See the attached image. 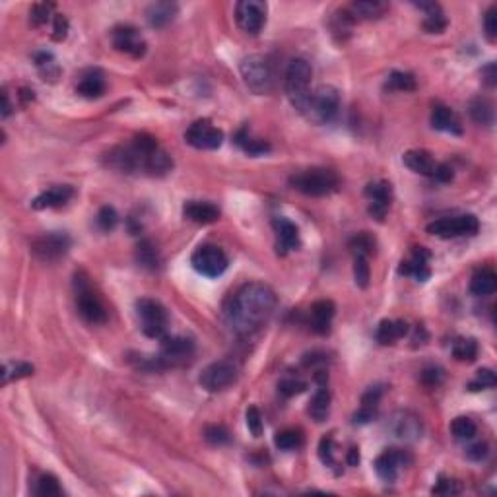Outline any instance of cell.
I'll return each mask as SVG.
<instances>
[{"label": "cell", "mask_w": 497, "mask_h": 497, "mask_svg": "<svg viewBox=\"0 0 497 497\" xmlns=\"http://www.w3.org/2000/svg\"><path fill=\"white\" fill-rule=\"evenodd\" d=\"M274 309L276 294L272 287L262 282H249L225 303V322L237 337H251L270 321Z\"/></svg>", "instance_id": "6da1fadb"}, {"label": "cell", "mask_w": 497, "mask_h": 497, "mask_svg": "<svg viewBox=\"0 0 497 497\" xmlns=\"http://www.w3.org/2000/svg\"><path fill=\"white\" fill-rule=\"evenodd\" d=\"M107 165L123 173H146L161 177L173 169L171 155L150 134H136L125 146L113 148L107 154Z\"/></svg>", "instance_id": "7a4b0ae2"}, {"label": "cell", "mask_w": 497, "mask_h": 497, "mask_svg": "<svg viewBox=\"0 0 497 497\" xmlns=\"http://www.w3.org/2000/svg\"><path fill=\"white\" fill-rule=\"evenodd\" d=\"M74 297H76L78 313L86 322L103 324L107 321L106 303L99 297L96 287L91 286L88 274L82 272V270L74 274Z\"/></svg>", "instance_id": "3957f363"}, {"label": "cell", "mask_w": 497, "mask_h": 497, "mask_svg": "<svg viewBox=\"0 0 497 497\" xmlns=\"http://www.w3.org/2000/svg\"><path fill=\"white\" fill-rule=\"evenodd\" d=\"M338 185H340L338 175L327 168L303 169L290 177V187L305 196L332 195L334 190H338Z\"/></svg>", "instance_id": "277c9868"}, {"label": "cell", "mask_w": 497, "mask_h": 497, "mask_svg": "<svg viewBox=\"0 0 497 497\" xmlns=\"http://www.w3.org/2000/svg\"><path fill=\"white\" fill-rule=\"evenodd\" d=\"M338 109H340V93L337 88L334 86H321L315 91H311L302 113L311 123L324 125L337 117Z\"/></svg>", "instance_id": "5b68a950"}, {"label": "cell", "mask_w": 497, "mask_h": 497, "mask_svg": "<svg viewBox=\"0 0 497 497\" xmlns=\"http://www.w3.org/2000/svg\"><path fill=\"white\" fill-rule=\"evenodd\" d=\"M311 78H313V68L311 64L297 56L286 68V93L292 106L302 113L305 101L311 96Z\"/></svg>", "instance_id": "8992f818"}, {"label": "cell", "mask_w": 497, "mask_h": 497, "mask_svg": "<svg viewBox=\"0 0 497 497\" xmlns=\"http://www.w3.org/2000/svg\"><path fill=\"white\" fill-rule=\"evenodd\" d=\"M239 71H241V76H243V82L252 93L257 96H265L268 91L272 90L274 86V71L270 58L265 55H251L245 56L241 64H239Z\"/></svg>", "instance_id": "52a82bcc"}, {"label": "cell", "mask_w": 497, "mask_h": 497, "mask_svg": "<svg viewBox=\"0 0 497 497\" xmlns=\"http://www.w3.org/2000/svg\"><path fill=\"white\" fill-rule=\"evenodd\" d=\"M136 317H138L140 329L146 337L158 338V340L168 337V309L163 307L158 299H152V297H142V299H138V302H136Z\"/></svg>", "instance_id": "ba28073f"}, {"label": "cell", "mask_w": 497, "mask_h": 497, "mask_svg": "<svg viewBox=\"0 0 497 497\" xmlns=\"http://www.w3.org/2000/svg\"><path fill=\"white\" fill-rule=\"evenodd\" d=\"M480 230V222L474 214H461V216H445L434 220L427 224L426 231L429 235L441 239L464 237V235H476Z\"/></svg>", "instance_id": "9c48e42d"}, {"label": "cell", "mask_w": 497, "mask_h": 497, "mask_svg": "<svg viewBox=\"0 0 497 497\" xmlns=\"http://www.w3.org/2000/svg\"><path fill=\"white\" fill-rule=\"evenodd\" d=\"M72 239L68 237V233L64 231H49V233H43V235H37L34 241H31V255L36 257L37 260L41 262H56L63 257H66V252L71 251Z\"/></svg>", "instance_id": "30bf717a"}, {"label": "cell", "mask_w": 497, "mask_h": 497, "mask_svg": "<svg viewBox=\"0 0 497 497\" xmlns=\"http://www.w3.org/2000/svg\"><path fill=\"white\" fill-rule=\"evenodd\" d=\"M195 356V342L187 337H163L160 354L155 356L160 369L187 365Z\"/></svg>", "instance_id": "8fae6325"}, {"label": "cell", "mask_w": 497, "mask_h": 497, "mask_svg": "<svg viewBox=\"0 0 497 497\" xmlns=\"http://www.w3.org/2000/svg\"><path fill=\"white\" fill-rule=\"evenodd\" d=\"M237 377V365L233 362H227V359H220V362H214L208 367H204L200 377H198V383L208 392H222L230 389L231 385H235Z\"/></svg>", "instance_id": "7c38bea8"}, {"label": "cell", "mask_w": 497, "mask_h": 497, "mask_svg": "<svg viewBox=\"0 0 497 497\" xmlns=\"http://www.w3.org/2000/svg\"><path fill=\"white\" fill-rule=\"evenodd\" d=\"M190 265L196 272L203 274L206 278H217L227 270L230 260H227V255L217 245H200L193 252Z\"/></svg>", "instance_id": "4fadbf2b"}, {"label": "cell", "mask_w": 497, "mask_h": 497, "mask_svg": "<svg viewBox=\"0 0 497 497\" xmlns=\"http://www.w3.org/2000/svg\"><path fill=\"white\" fill-rule=\"evenodd\" d=\"M268 8L260 0H241L235 4V20L247 36H259L267 24Z\"/></svg>", "instance_id": "5bb4252c"}, {"label": "cell", "mask_w": 497, "mask_h": 497, "mask_svg": "<svg viewBox=\"0 0 497 497\" xmlns=\"http://www.w3.org/2000/svg\"><path fill=\"white\" fill-rule=\"evenodd\" d=\"M185 142L196 150H217L224 144V133L210 121H195L185 133Z\"/></svg>", "instance_id": "9a60e30c"}, {"label": "cell", "mask_w": 497, "mask_h": 497, "mask_svg": "<svg viewBox=\"0 0 497 497\" xmlns=\"http://www.w3.org/2000/svg\"><path fill=\"white\" fill-rule=\"evenodd\" d=\"M111 43L119 53H125V55L133 56V58H142L146 55L148 45L144 41V37L138 31V28L128 26V24H123V26H117L113 29Z\"/></svg>", "instance_id": "2e32d148"}, {"label": "cell", "mask_w": 497, "mask_h": 497, "mask_svg": "<svg viewBox=\"0 0 497 497\" xmlns=\"http://www.w3.org/2000/svg\"><path fill=\"white\" fill-rule=\"evenodd\" d=\"M410 462V456L400 451V449H385L381 455L375 458V472L377 476L386 483H392L399 478V472L402 466Z\"/></svg>", "instance_id": "e0dca14e"}, {"label": "cell", "mask_w": 497, "mask_h": 497, "mask_svg": "<svg viewBox=\"0 0 497 497\" xmlns=\"http://www.w3.org/2000/svg\"><path fill=\"white\" fill-rule=\"evenodd\" d=\"M365 196L369 198V214L377 222H383L391 208L392 187L389 181H375L365 187Z\"/></svg>", "instance_id": "ac0fdd59"}, {"label": "cell", "mask_w": 497, "mask_h": 497, "mask_svg": "<svg viewBox=\"0 0 497 497\" xmlns=\"http://www.w3.org/2000/svg\"><path fill=\"white\" fill-rule=\"evenodd\" d=\"M274 233H276V251L278 255H287L299 247V230L294 222H290L287 217H274L272 220Z\"/></svg>", "instance_id": "d6986e66"}, {"label": "cell", "mask_w": 497, "mask_h": 497, "mask_svg": "<svg viewBox=\"0 0 497 497\" xmlns=\"http://www.w3.org/2000/svg\"><path fill=\"white\" fill-rule=\"evenodd\" d=\"M429 251L426 247H414L410 259L402 260L399 267V272L402 276H412L418 282H426L429 276H431V270H429Z\"/></svg>", "instance_id": "ffe728a7"}, {"label": "cell", "mask_w": 497, "mask_h": 497, "mask_svg": "<svg viewBox=\"0 0 497 497\" xmlns=\"http://www.w3.org/2000/svg\"><path fill=\"white\" fill-rule=\"evenodd\" d=\"M337 307L330 299H319L309 309V327L315 334H329L330 322L334 319Z\"/></svg>", "instance_id": "44dd1931"}, {"label": "cell", "mask_w": 497, "mask_h": 497, "mask_svg": "<svg viewBox=\"0 0 497 497\" xmlns=\"http://www.w3.org/2000/svg\"><path fill=\"white\" fill-rule=\"evenodd\" d=\"M183 216L195 224H214L220 220V208L216 204L206 203V200H189L183 206Z\"/></svg>", "instance_id": "7402d4cb"}, {"label": "cell", "mask_w": 497, "mask_h": 497, "mask_svg": "<svg viewBox=\"0 0 497 497\" xmlns=\"http://www.w3.org/2000/svg\"><path fill=\"white\" fill-rule=\"evenodd\" d=\"M74 196V189L71 185H55L51 189L43 190L41 195L34 198L31 206L36 210H45V208H61Z\"/></svg>", "instance_id": "603a6c76"}, {"label": "cell", "mask_w": 497, "mask_h": 497, "mask_svg": "<svg viewBox=\"0 0 497 497\" xmlns=\"http://www.w3.org/2000/svg\"><path fill=\"white\" fill-rule=\"evenodd\" d=\"M391 431L402 441H416L421 437V421L410 412H399L391 421Z\"/></svg>", "instance_id": "cb8c5ba5"}, {"label": "cell", "mask_w": 497, "mask_h": 497, "mask_svg": "<svg viewBox=\"0 0 497 497\" xmlns=\"http://www.w3.org/2000/svg\"><path fill=\"white\" fill-rule=\"evenodd\" d=\"M107 90V82L103 72L98 68H90V71L82 72V76L78 80L76 91L86 99H98L101 98Z\"/></svg>", "instance_id": "d4e9b609"}, {"label": "cell", "mask_w": 497, "mask_h": 497, "mask_svg": "<svg viewBox=\"0 0 497 497\" xmlns=\"http://www.w3.org/2000/svg\"><path fill=\"white\" fill-rule=\"evenodd\" d=\"M402 161L410 171L418 173V175L431 177L434 179L435 171H437V161L434 160V155L426 152V150H408L406 154L402 155Z\"/></svg>", "instance_id": "484cf974"}, {"label": "cell", "mask_w": 497, "mask_h": 497, "mask_svg": "<svg viewBox=\"0 0 497 497\" xmlns=\"http://www.w3.org/2000/svg\"><path fill=\"white\" fill-rule=\"evenodd\" d=\"M416 8L424 10V29L427 34H443L447 29V16L437 2H416Z\"/></svg>", "instance_id": "4316f807"}, {"label": "cell", "mask_w": 497, "mask_h": 497, "mask_svg": "<svg viewBox=\"0 0 497 497\" xmlns=\"http://www.w3.org/2000/svg\"><path fill=\"white\" fill-rule=\"evenodd\" d=\"M431 126L435 130H441V133L462 134L461 121L456 117V113L451 107L441 106V103H437L431 109Z\"/></svg>", "instance_id": "83f0119b"}, {"label": "cell", "mask_w": 497, "mask_h": 497, "mask_svg": "<svg viewBox=\"0 0 497 497\" xmlns=\"http://www.w3.org/2000/svg\"><path fill=\"white\" fill-rule=\"evenodd\" d=\"M179 6L175 2H154L146 10V20L152 28H165L175 20Z\"/></svg>", "instance_id": "f1b7e54d"}, {"label": "cell", "mask_w": 497, "mask_h": 497, "mask_svg": "<svg viewBox=\"0 0 497 497\" xmlns=\"http://www.w3.org/2000/svg\"><path fill=\"white\" fill-rule=\"evenodd\" d=\"M408 334V324L404 321H391V319H385V321L379 322L377 332V342L381 346H392L396 344L400 338H404Z\"/></svg>", "instance_id": "f546056e"}, {"label": "cell", "mask_w": 497, "mask_h": 497, "mask_svg": "<svg viewBox=\"0 0 497 497\" xmlns=\"http://www.w3.org/2000/svg\"><path fill=\"white\" fill-rule=\"evenodd\" d=\"M330 414V392L327 389V383H319V389L313 394V399L309 402V416L317 421V424H322V421L329 418Z\"/></svg>", "instance_id": "4dcf8cb0"}, {"label": "cell", "mask_w": 497, "mask_h": 497, "mask_svg": "<svg viewBox=\"0 0 497 497\" xmlns=\"http://www.w3.org/2000/svg\"><path fill=\"white\" fill-rule=\"evenodd\" d=\"M497 287V276L491 268H480L478 272H474L472 280H470V292L472 295L478 297H486L496 292Z\"/></svg>", "instance_id": "1f68e13d"}, {"label": "cell", "mask_w": 497, "mask_h": 497, "mask_svg": "<svg viewBox=\"0 0 497 497\" xmlns=\"http://www.w3.org/2000/svg\"><path fill=\"white\" fill-rule=\"evenodd\" d=\"M346 10L350 12L354 21L377 20V18H381V16L385 14L386 4H383V2H375V0H362V2H354V4H350Z\"/></svg>", "instance_id": "d6a6232c"}, {"label": "cell", "mask_w": 497, "mask_h": 497, "mask_svg": "<svg viewBox=\"0 0 497 497\" xmlns=\"http://www.w3.org/2000/svg\"><path fill=\"white\" fill-rule=\"evenodd\" d=\"M470 117L474 123L483 126L493 125V119H496V111H493V106H491L490 99L486 98H476L470 101L468 106Z\"/></svg>", "instance_id": "836d02e7"}, {"label": "cell", "mask_w": 497, "mask_h": 497, "mask_svg": "<svg viewBox=\"0 0 497 497\" xmlns=\"http://www.w3.org/2000/svg\"><path fill=\"white\" fill-rule=\"evenodd\" d=\"M453 357L462 364H472L478 357V344L474 338H456L453 342Z\"/></svg>", "instance_id": "e575fe53"}, {"label": "cell", "mask_w": 497, "mask_h": 497, "mask_svg": "<svg viewBox=\"0 0 497 497\" xmlns=\"http://www.w3.org/2000/svg\"><path fill=\"white\" fill-rule=\"evenodd\" d=\"M34 372H36V367L28 362H6L2 367V385L29 377V375H34Z\"/></svg>", "instance_id": "d590c367"}, {"label": "cell", "mask_w": 497, "mask_h": 497, "mask_svg": "<svg viewBox=\"0 0 497 497\" xmlns=\"http://www.w3.org/2000/svg\"><path fill=\"white\" fill-rule=\"evenodd\" d=\"M476 424H474V420L468 418V416H458V418H455V420L451 421V434H453V437L458 439V441H470V439H474V437H476Z\"/></svg>", "instance_id": "8d00e7d4"}, {"label": "cell", "mask_w": 497, "mask_h": 497, "mask_svg": "<svg viewBox=\"0 0 497 497\" xmlns=\"http://www.w3.org/2000/svg\"><path fill=\"white\" fill-rule=\"evenodd\" d=\"M235 144H237L243 152H247L249 155H262L267 154V152H270V144L265 140H255V138H251L249 136V133H247L245 128L243 130H239L237 136H235Z\"/></svg>", "instance_id": "74e56055"}, {"label": "cell", "mask_w": 497, "mask_h": 497, "mask_svg": "<svg viewBox=\"0 0 497 497\" xmlns=\"http://www.w3.org/2000/svg\"><path fill=\"white\" fill-rule=\"evenodd\" d=\"M274 443L280 451H295V449H299L303 445V434L299 429H294V427L282 429L274 437Z\"/></svg>", "instance_id": "f35d334b"}, {"label": "cell", "mask_w": 497, "mask_h": 497, "mask_svg": "<svg viewBox=\"0 0 497 497\" xmlns=\"http://www.w3.org/2000/svg\"><path fill=\"white\" fill-rule=\"evenodd\" d=\"M34 61H36V66L41 72L43 80H49V82H55L56 76H58V66L55 63V56L47 53V51H39L34 55Z\"/></svg>", "instance_id": "ab89813d"}, {"label": "cell", "mask_w": 497, "mask_h": 497, "mask_svg": "<svg viewBox=\"0 0 497 497\" xmlns=\"http://www.w3.org/2000/svg\"><path fill=\"white\" fill-rule=\"evenodd\" d=\"M385 88L391 91H414L416 90V78L410 72L394 71L386 78Z\"/></svg>", "instance_id": "60d3db41"}, {"label": "cell", "mask_w": 497, "mask_h": 497, "mask_svg": "<svg viewBox=\"0 0 497 497\" xmlns=\"http://www.w3.org/2000/svg\"><path fill=\"white\" fill-rule=\"evenodd\" d=\"M136 259L144 268H150V270H155L160 267V255L155 251V247L152 245V241H140L138 247H136Z\"/></svg>", "instance_id": "b9f144b4"}, {"label": "cell", "mask_w": 497, "mask_h": 497, "mask_svg": "<svg viewBox=\"0 0 497 497\" xmlns=\"http://www.w3.org/2000/svg\"><path fill=\"white\" fill-rule=\"evenodd\" d=\"M350 249L354 252V257H367L375 251V237L369 231H362L350 239Z\"/></svg>", "instance_id": "7bdbcfd3"}, {"label": "cell", "mask_w": 497, "mask_h": 497, "mask_svg": "<svg viewBox=\"0 0 497 497\" xmlns=\"http://www.w3.org/2000/svg\"><path fill=\"white\" fill-rule=\"evenodd\" d=\"M34 493L39 497H58L63 496L64 491L61 488V483L53 474H41L37 478L36 488H34Z\"/></svg>", "instance_id": "ee69618b"}, {"label": "cell", "mask_w": 497, "mask_h": 497, "mask_svg": "<svg viewBox=\"0 0 497 497\" xmlns=\"http://www.w3.org/2000/svg\"><path fill=\"white\" fill-rule=\"evenodd\" d=\"M53 10H55V4H51V2H39V4H34L31 10H29V21H31V26H34V28H41V26H45V24L51 20Z\"/></svg>", "instance_id": "f6af8a7d"}, {"label": "cell", "mask_w": 497, "mask_h": 497, "mask_svg": "<svg viewBox=\"0 0 497 497\" xmlns=\"http://www.w3.org/2000/svg\"><path fill=\"white\" fill-rule=\"evenodd\" d=\"M354 278H356L357 287L369 286V278H372V270H369V262L367 257H354Z\"/></svg>", "instance_id": "bcb514c9"}, {"label": "cell", "mask_w": 497, "mask_h": 497, "mask_svg": "<svg viewBox=\"0 0 497 497\" xmlns=\"http://www.w3.org/2000/svg\"><path fill=\"white\" fill-rule=\"evenodd\" d=\"M204 439L214 447H222V445H227L231 441V434L224 426H206Z\"/></svg>", "instance_id": "7dc6e473"}, {"label": "cell", "mask_w": 497, "mask_h": 497, "mask_svg": "<svg viewBox=\"0 0 497 497\" xmlns=\"http://www.w3.org/2000/svg\"><path fill=\"white\" fill-rule=\"evenodd\" d=\"M96 222H98V227L101 231H113L117 227V224H119V214H117V210L113 206H103L98 212Z\"/></svg>", "instance_id": "c3c4849f"}, {"label": "cell", "mask_w": 497, "mask_h": 497, "mask_svg": "<svg viewBox=\"0 0 497 497\" xmlns=\"http://www.w3.org/2000/svg\"><path fill=\"white\" fill-rule=\"evenodd\" d=\"M305 389H307V383L295 377H286L278 383V392H280L282 396H286V399L295 396V394H302Z\"/></svg>", "instance_id": "681fc988"}, {"label": "cell", "mask_w": 497, "mask_h": 497, "mask_svg": "<svg viewBox=\"0 0 497 497\" xmlns=\"http://www.w3.org/2000/svg\"><path fill=\"white\" fill-rule=\"evenodd\" d=\"M496 383H497L496 373L491 372V369H480V372L476 373L474 381H470L468 391H483V389H493V386H496Z\"/></svg>", "instance_id": "f907efd6"}, {"label": "cell", "mask_w": 497, "mask_h": 497, "mask_svg": "<svg viewBox=\"0 0 497 497\" xmlns=\"http://www.w3.org/2000/svg\"><path fill=\"white\" fill-rule=\"evenodd\" d=\"M443 379H445V373H443L441 367H437V365H427L420 373V381L426 386H429V389H435V386L441 385Z\"/></svg>", "instance_id": "816d5d0a"}, {"label": "cell", "mask_w": 497, "mask_h": 497, "mask_svg": "<svg viewBox=\"0 0 497 497\" xmlns=\"http://www.w3.org/2000/svg\"><path fill=\"white\" fill-rule=\"evenodd\" d=\"M319 458L327 466H334L337 464V461H334V439L330 435L322 437L321 443H319Z\"/></svg>", "instance_id": "f5cc1de1"}, {"label": "cell", "mask_w": 497, "mask_h": 497, "mask_svg": "<svg viewBox=\"0 0 497 497\" xmlns=\"http://www.w3.org/2000/svg\"><path fill=\"white\" fill-rule=\"evenodd\" d=\"M483 31H486V37H488V41H496L497 39V6L496 4H491L490 8H488V12H486V16H483Z\"/></svg>", "instance_id": "db71d44e"}, {"label": "cell", "mask_w": 497, "mask_h": 497, "mask_svg": "<svg viewBox=\"0 0 497 497\" xmlns=\"http://www.w3.org/2000/svg\"><path fill=\"white\" fill-rule=\"evenodd\" d=\"M383 392H385V389H383L381 385L369 386V389L364 392V396H362V406L379 410V402H381V399H383Z\"/></svg>", "instance_id": "11a10c76"}, {"label": "cell", "mask_w": 497, "mask_h": 497, "mask_svg": "<svg viewBox=\"0 0 497 497\" xmlns=\"http://www.w3.org/2000/svg\"><path fill=\"white\" fill-rule=\"evenodd\" d=\"M247 427H249L252 437H260L262 435V416H260L257 406L247 408Z\"/></svg>", "instance_id": "9f6ffc18"}, {"label": "cell", "mask_w": 497, "mask_h": 497, "mask_svg": "<svg viewBox=\"0 0 497 497\" xmlns=\"http://www.w3.org/2000/svg\"><path fill=\"white\" fill-rule=\"evenodd\" d=\"M435 496H455L461 491L458 483L455 480H447V478H439V482L435 483L434 490H431Z\"/></svg>", "instance_id": "6f0895ef"}, {"label": "cell", "mask_w": 497, "mask_h": 497, "mask_svg": "<svg viewBox=\"0 0 497 497\" xmlns=\"http://www.w3.org/2000/svg\"><path fill=\"white\" fill-rule=\"evenodd\" d=\"M68 36V20L63 14H55V24H53V39L55 41H64Z\"/></svg>", "instance_id": "680465c9"}, {"label": "cell", "mask_w": 497, "mask_h": 497, "mask_svg": "<svg viewBox=\"0 0 497 497\" xmlns=\"http://www.w3.org/2000/svg\"><path fill=\"white\" fill-rule=\"evenodd\" d=\"M466 456L474 462L483 461V458L488 456V445H486V443H474V445H470V447L466 449Z\"/></svg>", "instance_id": "91938a15"}, {"label": "cell", "mask_w": 497, "mask_h": 497, "mask_svg": "<svg viewBox=\"0 0 497 497\" xmlns=\"http://www.w3.org/2000/svg\"><path fill=\"white\" fill-rule=\"evenodd\" d=\"M482 80L483 84L488 86V88H493V86L497 84V71H496V64L490 63L486 64L482 68Z\"/></svg>", "instance_id": "94428289"}, {"label": "cell", "mask_w": 497, "mask_h": 497, "mask_svg": "<svg viewBox=\"0 0 497 497\" xmlns=\"http://www.w3.org/2000/svg\"><path fill=\"white\" fill-rule=\"evenodd\" d=\"M434 179L437 183L453 181V169L449 168L447 163H439V165H437V171H435Z\"/></svg>", "instance_id": "6125c7cd"}, {"label": "cell", "mask_w": 497, "mask_h": 497, "mask_svg": "<svg viewBox=\"0 0 497 497\" xmlns=\"http://www.w3.org/2000/svg\"><path fill=\"white\" fill-rule=\"evenodd\" d=\"M10 113H12V103H10V96H8V91L4 90L2 91V117L6 119V117H10Z\"/></svg>", "instance_id": "be15d7a7"}, {"label": "cell", "mask_w": 497, "mask_h": 497, "mask_svg": "<svg viewBox=\"0 0 497 497\" xmlns=\"http://www.w3.org/2000/svg\"><path fill=\"white\" fill-rule=\"evenodd\" d=\"M346 462H348L350 466H357V464H359V449L352 447L350 451H348V455H346Z\"/></svg>", "instance_id": "e7e4bbea"}]
</instances>
